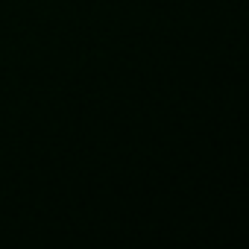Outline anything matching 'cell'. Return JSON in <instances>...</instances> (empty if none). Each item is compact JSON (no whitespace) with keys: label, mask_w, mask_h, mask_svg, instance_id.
Returning a JSON list of instances; mask_svg holds the SVG:
<instances>
[]
</instances>
